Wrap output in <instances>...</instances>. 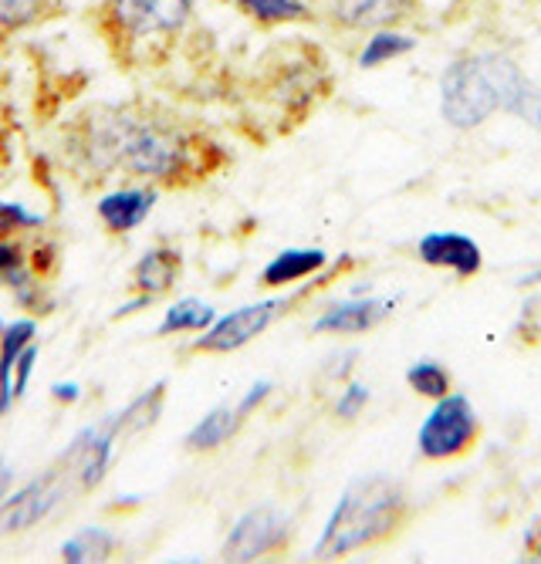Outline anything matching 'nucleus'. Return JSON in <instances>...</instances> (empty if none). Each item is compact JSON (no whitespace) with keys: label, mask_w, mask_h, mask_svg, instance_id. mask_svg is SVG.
<instances>
[{"label":"nucleus","mask_w":541,"mask_h":564,"mask_svg":"<svg viewBox=\"0 0 541 564\" xmlns=\"http://www.w3.org/2000/svg\"><path fill=\"white\" fill-rule=\"evenodd\" d=\"M82 156L98 173H126L136 180H180L193 170L196 142L136 106L109 109L88 126Z\"/></svg>","instance_id":"obj_1"},{"label":"nucleus","mask_w":541,"mask_h":564,"mask_svg":"<svg viewBox=\"0 0 541 564\" xmlns=\"http://www.w3.org/2000/svg\"><path fill=\"white\" fill-rule=\"evenodd\" d=\"M508 112L541 132V88L501 51H477L454 58L440 75V116L470 132L490 116Z\"/></svg>","instance_id":"obj_2"},{"label":"nucleus","mask_w":541,"mask_h":564,"mask_svg":"<svg viewBox=\"0 0 541 564\" xmlns=\"http://www.w3.org/2000/svg\"><path fill=\"white\" fill-rule=\"evenodd\" d=\"M403 510H407V497L392 480H386V477L356 480L335 503L332 518H328L312 554L315 557H342L359 547H369L400 528Z\"/></svg>","instance_id":"obj_3"},{"label":"nucleus","mask_w":541,"mask_h":564,"mask_svg":"<svg viewBox=\"0 0 541 564\" xmlns=\"http://www.w3.org/2000/svg\"><path fill=\"white\" fill-rule=\"evenodd\" d=\"M477 436H480V420L470 399L461 392H447L444 399H436L430 416L423 420L416 433V446L426 459H454L464 456L477 443Z\"/></svg>","instance_id":"obj_4"},{"label":"nucleus","mask_w":541,"mask_h":564,"mask_svg":"<svg viewBox=\"0 0 541 564\" xmlns=\"http://www.w3.org/2000/svg\"><path fill=\"white\" fill-rule=\"evenodd\" d=\"M72 494H78L75 477L65 467V459L58 456L55 467H47L37 480H31L28 487H21L14 497L0 503V534H14V531H28L41 524Z\"/></svg>","instance_id":"obj_5"},{"label":"nucleus","mask_w":541,"mask_h":564,"mask_svg":"<svg viewBox=\"0 0 541 564\" xmlns=\"http://www.w3.org/2000/svg\"><path fill=\"white\" fill-rule=\"evenodd\" d=\"M294 301H299V294H294V297H268V301L244 304V307H237V312L217 318L201 335V341H193V351H210V355L237 351V348H244L248 341H255L261 332H268Z\"/></svg>","instance_id":"obj_6"},{"label":"nucleus","mask_w":541,"mask_h":564,"mask_svg":"<svg viewBox=\"0 0 541 564\" xmlns=\"http://www.w3.org/2000/svg\"><path fill=\"white\" fill-rule=\"evenodd\" d=\"M116 31L132 41L153 34H176L193 18V0H112L109 4Z\"/></svg>","instance_id":"obj_7"},{"label":"nucleus","mask_w":541,"mask_h":564,"mask_svg":"<svg viewBox=\"0 0 541 564\" xmlns=\"http://www.w3.org/2000/svg\"><path fill=\"white\" fill-rule=\"evenodd\" d=\"M288 538H291V518L284 510L255 507L230 528V534L224 541V557L227 561H255L261 554L284 547Z\"/></svg>","instance_id":"obj_8"},{"label":"nucleus","mask_w":541,"mask_h":564,"mask_svg":"<svg viewBox=\"0 0 541 564\" xmlns=\"http://www.w3.org/2000/svg\"><path fill=\"white\" fill-rule=\"evenodd\" d=\"M416 253H420L423 264L454 271L457 278H474L484 264V253H480L477 240H470L467 234H454V230L426 234L416 243Z\"/></svg>","instance_id":"obj_9"},{"label":"nucleus","mask_w":541,"mask_h":564,"mask_svg":"<svg viewBox=\"0 0 541 564\" xmlns=\"http://www.w3.org/2000/svg\"><path fill=\"white\" fill-rule=\"evenodd\" d=\"M397 307L392 297H353L342 301L315 322L318 335H366L376 325H382L389 318V312Z\"/></svg>","instance_id":"obj_10"},{"label":"nucleus","mask_w":541,"mask_h":564,"mask_svg":"<svg viewBox=\"0 0 541 564\" xmlns=\"http://www.w3.org/2000/svg\"><path fill=\"white\" fill-rule=\"evenodd\" d=\"M153 207H156L153 186H129V189H116L98 199V217H102V224L112 234H129L153 214Z\"/></svg>","instance_id":"obj_11"},{"label":"nucleus","mask_w":541,"mask_h":564,"mask_svg":"<svg viewBox=\"0 0 541 564\" xmlns=\"http://www.w3.org/2000/svg\"><path fill=\"white\" fill-rule=\"evenodd\" d=\"M416 11L420 0H353L349 8H342V21L359 31H379L413 21Z\"/></svg>","instance_id":"obj_12"},{"label":"nucleus","mask_w":541,"mask_h":564,"mask_svg":"<svg viewBox=\"0 0 541 564\" xmlns=\"http://www.w3.org/2000/svg\"><path fill=\"white\" fill-rule=\"evenodd\" d=\"M328 264V253L318 247H294V250H281L278 258L264 268L261 281L268 288H288L299 284L305 278H312L315 271H322Z\"/></svg>","instance_id":"obj_13"},{"label":"nucleus","mask_w":541,"mask_h":564,"mask_svg":"<svg viewBox=\"0 0 541 564\" xmlns=\"http://www.w3.org/2000/svg\"><path fill=\"white\" fill-rule=\"evenodd\" d=\"M34 335L37 328L28 318L11 322L4 335H0V416H8L14 405V366H18V355L34 341Z\"/></svg>","instance_id":"obj_14"},{"label":"nucleus","mask_w":541,"mask_h":564,"mask_svg":"<svg viewBox=\"0 0 541 564\" xmlns=\"http://www.w3.org/2000/svg\"><path fill=\"white\" fill-rule=\"evenodd\" d=\"M180 278V253L173 247H153V250H145L136 271H132V281L142 294H150V297H160L166 294Z\"/></svg>","instance_id":"obj_15"},{"label":"nucleus","mask_w":541,"mask_h":564,"mask_svg":"<svg viewBox=\"0 0 541 564\" xmlns=\"http://www.w3.org/2000/svg\"><path fill=\"white\" fill-rule=\"evenodd\" d=\"M240 423L244 416L237 405H217L186 433V449H217L240 430Z\"/></svg>","instance_id":"obj_16"},{"label":"nucleus","mask_w":541,"mask_h":564,"mask_svg":"<svg viewBox=\"0 0 541 564\" xmlns=\"http://www.w3.org/2000/svg\"><path fill=\"white\" fill-rule=\"evenodd\" d=\"M416 47V37L400 31V28H379V31H369V41L363 44L359 51V68L372 72L379 65H389Z\"/></svg>","instance_id":"obj_17"},{"label":"nucleus","mask_w":541,"mask_h":564,"mask_svg":"<svg viewBox=\"0 0 541 564\" xmlns=\"http://www.w3.org/2000/svg\"><path fill=\"white\" fill-rule=\"evenodd\" d=\"M163 399H166V382H156L150 386L142 395H136L129 405H122L116 413V423H119V433L122 436H136L142 430H150L160 413H163Z\"/></svg>","instance_id":"obj_18"},{"label":"nucleus","mask_w":541,"mask_h":564,"mask_svg":"<svg viewBox=\"0 0 541 564\" xmlns=\"http://www.w3.org/2000/svg\"><path fill=\"white\" fill-rule=\"evenodd\" d=\"M119 551V538L106 528H82L75 538H68L62 544V557L68 564H98V561H109Z\"/></svg>","instance_id":"obj_19"},{"label":"nucleus","mask_w":541,"mask_h":564,"mask_svg":"<svg viewBox=\"0 0 541 564\" xmlns=\"http://www.w3.org/2000/svg\"><path fill=\"white\" fill-rule=\"evenodd\" d=\"M0 284L11 288L14 297H18L24 307H31V312H34V301H37L34 274H31L28 264H24V253H21L14 243H8L4 237H0Z\"/></svg>","instance_id":"obj_20"},{"label":"nucleus","mask_w":541,"mask_h":564,"mask_svg":"<svg viewBox=\"0 0 541 564\" xmlns=\"http://www.w3.org/2000/svg\"><path fill=\"white\" fill-rule=\"evenodd\" d=\"M217 322V312L210 304L196 301V297H183L176 301L170 312L163 315L156 335H180V332H207Z\"/></svg>","instance_id":"obj_21"},{"label":"nucleus","mask_w":541,"mask_h":564,"mask_svg":"<svg viewBox=\"0 0 541 564\" xmlns=\"http://www.w3.org/2000/svg\"><path fill=\"white\" fill-rule=\"evenodd\" d=\"M248 18L258 24H288V21H305L309 4L305 0H230Z\"/></svg>","instance_id":"obj_22"},{"label":"nucleus","mask_w":541,"mask_h":564,"mask_svg":"<svg viewBox=\"0 0 541 564\" xmlns=\"http://www.w3.org/2000/svg\"><path fill=\"white\" fill-rule=\"evenodd\" d=\"M407 386L423 399H444L451 392V372L440 362H416L407 369Z\"/></svg>","instance_id":"obj_23"},{"label":"nucleus","mask_w":541,"mask_h":564,"mask_svg":"<svg viewBox=\"0 0 541 564\" xmlns=\"http://www.w3.org/2000/svg\"><path fill=\"white\" fill-rule=\"evenodd\" d=\"M47 8V0H0V28L18 31L34 24Z\"/></svg>","instance_id":"obj_24"},{"label":"nucleus","mask_w":541,"mask_h":564,"mask_svg":"<svg viewBox=\"0 0 541 564\" xmlns=\"http://www.w3.org/2000/svg\"><path fill=\"white\" fill-rule=\"evenodd\" d=\"M41 227V217L24 210L21 203H4L0 199V237H8V234H18V230H34Z\"/></svg>","instance_id":"obj_25"},{"label":"nucleus","mask_w":541,"mask_h":564,"mask_svg":"<svg viewBox=\"0 0 541 564\" xmlns=\"http://www.w3.org/2000/svg\"><path fill=\"white\" fill-rule=\"evenodd\" d=\"M369 386L366 382H349L346 389H342V395H338V402H335V413L342 416V420H359L363 416V409L369 405Z\"/></svg>","instance_id":"obj_26"},{"label":"nucleus","mask_w":541,"mask_h":564,"mask_svg":"<svg viewBox=\"0 0 541 564\" xmlns=\"http://www.w3.org/2000/svg\"><path fill=\"white\" fill-rule=\"evenodd\" d=\"M34 362H37V341H31V345L18 355V366H14V399L28 392V382H31Z\"/></svg>","instance_id":"obj_27"},{"label":"nucleus","mask_w":541,"mask_h":564,"mask_svg":"<svg viewBox=\"0 0 541 564\" xmlns=\"http://www.w3.org/2000/svg\"><path fill=\"white\" fill-rule=\"evenodd\" d=\"M271 392V382L268 379H261V382H255L248 392H244V399L237 402V409H240V416H248V413H255V409L264 402V395Z\"/></svg>","instance_id":"obj_28"},{"label":"nucleus","mask_w":541,"mask_h":564,"mask_svg":"<svg viewBox=\"0 0 541 564\" xmlns=\"http://www.w3.org/2000/svg\"><path fill=\"white\" fill-rule=\"evenodd\" d=\"M52 392H55V399H65V402L78 399V386L75 382H58V386H52Z\"/></svg>","instance_id":"obj_29"},{"label":"nucleus","mask_w":541,"mask_h":564,"mask_svg":"<svg viewBox=\"0 0 541 564\" xmlns=\"http://www.w3.org/2000/svg\"><path fill=\"white\" fill-rule=\"evenodd\" d=\"M11 484H14V474H11V467L0 459V503H4V497H8V490H11Z\"/></svg>","instance_id":"obj_30"},{"label":"nucleus","mask_w":541,"mask_h":564,"mask_svg":"<svg viewBox=\"0 0 541 564\" xmlns=\"http://www.w3.org/2000/svg\"><path fill=\"white\" fill-rule=\"evenodd\" d=\"M528 547H531V554L541 561V538H534V541H528Z\"/></svg>","instance_id":"obj_31"},{"label":"nucleus","mask_w":541,"mask_h":564,"mask_svg":"<svg viewBox=\"0 0 541 564\" xmlns=\"http://www.w3.org/2000/svg\"><path fill=\"white\" fill-rule=\"evenodd\" d=\"M528 281H541V271H538V274H531V278H528Z\"/></svg>","instance_id":"obj_32"},{"label":"nucleus","mask_w":541,"mask_h":564,"mask_svg":"<svg viewBox=\"0 0 541 564\" xmlns=\"http://www.w3.org/2000/svg\"><path fill=\"white\" fill-rule=\"evenodd\" d=\"M4 328H8V325H4V322H0V335H4Z\"/></svg>","instance_id":"obj_33"}]
</instances>
